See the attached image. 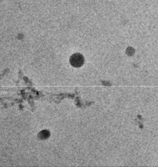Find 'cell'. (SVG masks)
Listing matches in <instances>:
<instances>
[{
    "instance_id": "1",
    "label": "cell",
    "mask_w": 158,
    "mask_h": 167,
    "mask_svg": "<svg viewBox=\"0 0 158 167\" xmlns=\"http://www.w3.org/2000/svg\"><path fill=\"white\" fill-rule=\"evenodd\" d=\"M84 62H85V59L81 54H75L70 58L71 64L75 67H81Z\"/></svg>"
}]
</instances>
